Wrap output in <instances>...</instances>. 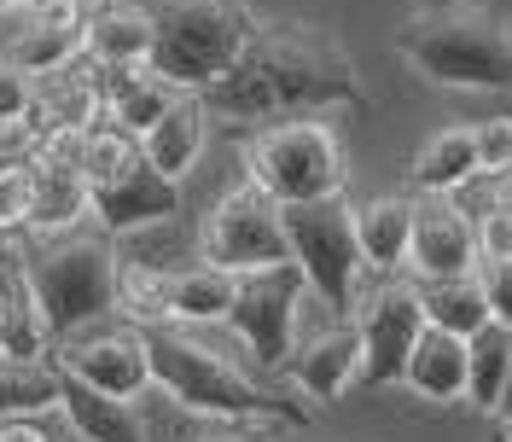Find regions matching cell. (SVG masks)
Listing matches in <instances>:
<instances>
[{
	"label": "cell",
	"instance_id": "obj_1",
	"mask_svg": "<svg viewBox=\"0 0 512 442\" xmlns=\"http://www.w3.org/2000/svg\"><path fill=\"white\" fill-rule=\"evenodd\" d=\"M210 117L222 123H280V117H326V111H367V88L355 59L332 30L309 18H268L256 24L245 53L204 88Z\"/></svg>",
	"mask_w": 512,
	"mask_h": 442
},
{
	"label": "cell",
	"instance_id": "obj_2",
	"mask_svg": "<svg viewBox=\"0 0 512 442\" xmlns=\"http://www.w3.org/2000/svg\"><path fill=\"white\" fill-rule=\"evenodd\" d=\"M146 355H152V390H163L175 408L222 425H309L315 408L291 402L286 390H268L245 367L192 338V326L158 320L146 326Z\"/></svg>",
	"mask_w": 512,
	"mask_h": 442
},
{
	"label": "cell",
	"instance_id": "obj_3",
	"mask_svg": "<svg viewBox=\"0 0 512 442\" xmlns=\"http://www.w3.org/2000/svg\"><path fill=\"white\" fill-rule=\"evenodd\" d=\"M390 47L431 88H466V94H507L512 88V24L489 0L414 6L396 24Z\"/></svg>",
	"mask_w": 512,
	"mask_h": 442
},
{
	"label": "cell",
	"instance_id": "obj_4",
	"mask_svg": "<svg viewBox=\"0 0 512 442\" xmlns=\"http://www.w3.org/2000/svg\"><path fill=\"white\" fill-rule=\"evenodd\" d=\"M24 256V274L35 285V303L47 315L53 344L99 326V320L117 315V239L105 227H70V233H47L35 239Z\"/></svg>",
	"mask_w": 512,
	"mask_h": 442
},
{
	"label": "cell",
	"instance_id": "obj_5",
	"mask_svg": "<svg viewBox=\"0 0 512 442\" xmlns=\"http://www.w3.org/2000/svg\"><path fill=\"white\" fill-rule=\"evenodd\" d=\"M140 6L152 18V70L192 94H204L262 24L245 0H140Z\"/></svg>",
	"mask_w": 512,
	"mask_h": 442
},
{
	"label": "cell",
	"instance_id": "obj_6",
	"mask_svg": "<svg viewBox=\"0 0 512 442\" xmlns=\"http://www.w3.org/2000/svg\"><path fill=\"white\" fill-rule=\"evenodd\" d=\"M245 175L274 204H315V198H338L350 187V158H344V140H338L332 123H320V117H280V123L251 128Z\"/></svg>",
	"mask_w": 512,
	"mask_h": 442
},
{
	"label": "cell",
	"instance_id": "obj_7",
	"mask_svg": "<svg viewBox=\"0 0 512 442\" xmlns=\"http://www.w3.org/2000/svg\"><path fill=\"white\" fill-rule=\"evenodd\" d=\"M286 210V245L291 262L303 268V280L332 315H355L361 303V239H355V204L338 198H315V204H280Z\"/></svg>",
	"mask_w": 512,
	"mask_h": 442
},
{
	"label": "cell",
	"instance_id": "obj_8",
	"mask_svg": "<svg viewBox=\"0 0 512 442\" xmlns=\"http://www.w3.org/2000/svg\"><path fill=\"white\" fill-rule=\"evenodd\" d=\"M198 256L216 262V268H227V274H251V268L291 262L286 210L245 175L239 187H227L222 198L204 210V221H198Z\"/></svg>",
	"mask_w": 512,
	"mask_h": 442
},
{
	"label": "cell",
	"instance_id": "obj_9",
	"mask_svg": "<svg viewBox=\"0 0 512 442\" xmlns=\"http://www.w3.org/2000/svg\"><path fill=\"white\" fill-rule=\"evenodd\" d=\"M309 297H315V291H309V280H303L297 262H274V268H251V274H239L227 326L239 332V344L251 349L256 367H268V373L286 367Z\"/></svg>",
	"mask_w": 512,
	"mask_h": 442
},
{
	"label": "cell",
	"instance_id": "obj_10",
	"mask_svg": "<svg viewBox=\"0 0 512 442\" xmlns=\"http://www.w3.org/2000/svg\"><path fill=\"white\" fill-rule=\"evenodd\" d=\"M53 361H59L70 379L94 384L105 396H123V402H140L152 390V355H146V326L134 320H99V326H82L53 344Z\"/></svg>",
	"mask_w": 512,
	"mask_h": 442
},
{
	"label": "cell",
	"instance_id": "obj_11",
	"mask_svg": "<svg viewBox=\"0 0 512 442\" xmlns=\"http://www.w3.org/2000/svg\"><path fill=\"white\" fill-rule=\"evenodd\" d=\"M355 326H361V373H355V384H367V390L402 384L408 355H414L419 332H425V309H419L414 280L373 285V297L355 303Z\"/></svg>",
	"mask_w": 512,
	"mask_h": 442
},
{
	"label": "cell",
	"instance_id": "obj_12",
	"mask_svg": "<svg viewBox=\"0 0 512 442\" xmlns=\"http://www.w3.org/2000/svg\"><path fill=\"white\" fill-rule=\"evenodd\" d=\"M88 204H94V221L123 239V233H140V227H158V221H175L181 216V181H169L163 169L146 163V152L117 169L111 181H94L88 187Z\"/></svg>",
	"mask_w": 512,
	"mask_h": 442
},
{
	"label": "cell",
	"instance_id": "obj_13",
	"mask_svg": "<svg viewBox=\"0 0 512 442\" xmlns=\"http://www.w3.org/2000/svg\"><path fill=\"white\" fill-rule=\"evenodd\" d=\"M478 268V227L466 210H454L448 192L414 198V239H408V280H448Z\"/></svg>",
	"mask_w": 512,
	"mask_h": 442
},
{
	"label": "cell",
	"instance_id": "obj_14",
	"mask_svg": "<svg viewBox=\"0 0 512 442\" xmlns=\"http://www.w3.org/2000/svg\"><path fill=\"white\" fill-rule=\"evenodd\" d=\"M280 373L297 384L303 402H315V408L320 402H338L355 384V373H361V326H355V315H332L326 332L297 338Z\"/></svg>",
	"mask_w": 512,
	"mask_h": 442
},
{
	"label": "cell",
	"instance_id": "obj_15",
	"mask_svg": "<svg viewBox=\"0 0 512 442\" xmlns=\"http://www.w3.org/2000/svg\"><path fill=\"white\" fill-rule=\"evenodd\" d=\"M105 117V99H99V64L82 53L64 70H47L35 76V105L18 134H30V146L41 134H59V128H94Z\"/></svg>",
	"mask_w": 512,
	"mask_h": 442
},
{
	"label": "cell",
	"instance_id": "obj_16",
	"mask_svg": "<svg viewBox=\"0 0 512 442\" xmlns=\"http://www.w3.org/2000/svg\"><path fill=\"white\" fill-rule=\"evenodd\" d=\"M24 30L12 35L6 59L24 64L30 76H47V70H64L88 53V12L82 6H64V0H35L24 6Z\"/></svg>",
	"mask_w": 512,
	"mask_h": 442
},
{
	"label": "cell",
	"instance_id": "obj_17",
	"mask_svg": "<svg viewBox=\"0 0 512 442\" xmlns=\"http://www.w3.org/2000/svg\"><path fill=\"white\" fill-rule=\"evenodd\" d=\"M204 140H210V105H204V94L187 88L158 123L140 134V152H146V163L163 169L169 181H187L192 169H198V158H204Z\"/></svg>",
	"mask_w": 512,
	"mask_h": 442
},
{
	"label": "cell",
	"instance_id": "obj_18",
	"mask_svg": "<svg viewBox=\"0 0 512 442\" xmlns=\"http://www.w3.org/2000/svg\"><path fill=\"white\" fill-rule=\"evenodd\" d=\"M402 384H408L414 396H425V402H443V408L448 402H466V384H472V349H466V338L425 320L414 355H408Z\"/></svg>",
	"mask_w": 512,
	"mask_h": 442
},
{
	"label": "cell",
	"instance_id": "obj_19",
	"mask_svg": "<svg viewBox=\"0 0 512 442\" xmlns=\"http://www.w3.org/2000/svg\"><path fill=\"white\" fill-rule=\"evenodd\" d=\"M187 88H175L169 76H158L152 64H117V70H99V99H105V123L128 128V134H146L163 111Z\"/></svg>",
	"mask_w": 512,
	"mask_h": 442
},
{
	"label": "cell",
	"instance_id": "obj_20",
	"mask_svg": "<svg viewBox=\"0 0 512 442\" xmlns=\"http://www.w3.org/2000/svg\"><path fill=\"white\" fill-rule=\"evenodd\" d=\"M355 239L367 274H408V239H414V198L408 192H384L355 204Z\"/></svg>",
	"mask_w": 512,
	"mask_h": 442
},
{
	"label": "cell",
	"instance_id": "obj_21",
	"mask_svg": "<svg viewBox=\"0 0 512 442\" xmlns=\"http://www.w3.org/2000/svg\"><path fill=\"white\" fill-rule=\"evenodd\" d=\"M59 413L70 419V431L82 442H146V425H140L134 402L105 396L94 384L70 379L64 367H59Z\"/></svg>",
	"mask_w": 512,
	"mask_h": 442
},
{
	"label": "cell",
	"instance_id": "obj_22",
	"mask_svg": "<svg viewBox=\"0 0 512 442\" xmlns=\"http://www.w3.org/2000/svg\"><path fill=\"white\" fill-rule=\"evenodd\" d=\"M88 59L99 70L152 64V18H146L140 0H99L88 12Z\"/></svg>",
	"mask_w": 512,
	"mask_h": 442
},
{
	"label": "cell",
	"instance_id": "obj_23",
	"mask_svg": "<svg viewBox=\"0 0 512 442\" xmlns=\"http://www.w3.org/2000/svg\"><path fill=\"white\" fill-rule=\"evenodd\" d=\"M233 291H239V274L192 256L187 268L169 274V320L175 326H216L233 309Z\"/></svg>",
	"mask_w": 512,
	"mask_h": 442
},
{
	"label": "cell",
	"instance_id": "obj_24",
	"mask_svg": "<svg viewBox=\"0 0 512 442\" xmlns=\"http://www.w3.org/2000/svg\"><path fill=\"white\" fill-rule=\"evenodd\" d=\"M59 408V361L47 355H0V425L41 419Z\"/></svg>",
	"mask_w": 512,
	"mask_h": 442
},
{
	"label": "cell",
	"instance_id": "obj_25",
	"mask_svg": "<svg viewBox=\"0 0 512 442\" xmlns=\"http://www.w3.org/2000/svg\"><path fill=\"white\" fill-rule=\"evenodd\" d=\"M419 291V309L431 326H443V332H460V338H472L489 326V297H483V280L478 268L472 274H448V280H414Z\"/></svg>",
	"mask_w": 512,
	"mask_h": 442
},
{
	"label": "cell",
	"instance_id": "obj_26",
	"mask_svg": "<svg viewBox=\"0 0 512 442\" xmlns=\"http://www.w3.org/2000/svg\"><path fill=\"white\" fill-rule=\"evenodd\" d=\"M466 175H478V134L472 128H443L431 134L408 163V181L419 192H454Z\"/></svg>",
	"mask_w": 512,
	"mask_h": 442
},
{
	"label": "cell",
	"instance_id": "obj_27",
	"mask_svg": "<svg viewBox=\"0 0 512 442\" xmlns=\"http://www.w3.org/2000/svg\"><path fill=\"white\" fill-rule=\"evenodd\" d=\"M466 349H472V384H466V402H472L478 413H495L501 384H507V373H512V326L489 320L483 332L466 338Z\"/></svg>",
	"mask_w": 512,
	"mask_h": 442
},
{
	"label": "cell",
	"instance_id": "obj_28",
	"mask_svg": "<svg viewBox=\"0 0 512 442\" xmlns=\"http://www.w3.org/2000/svg\"><path fill=\"white\" fill-rule=\"evenodd\" d=\"M35 210V163L30 158H0V233L24 239Z\"/></svg>",
	"mask_w": 512,
	"mask_h": 442
},
{
	"label": "cell",
	"instance_id": "obj_29",
	"mask_svg": "<svg viewBox=\"0 0 512 442\" xmlns=\"http://www.w3.org/2000/svg\"><path fill=\"white\" fill-rule=\"evenodd\" d=\"M35 105V76L0 53V134H18Z\"/></svg>",
	"mask_w": 512,
	"mask_h": 442
},
{
	"label": "cell",
	"instance_id": "obj_30",
	"mask_svg": "<svg viewBox=\"0 0 512 442\" xmlns=\"http://www.w3.org/2000/svg\"><path fill=\"white\" fill-rule=\"evenodd\" d=\"M472 134H478V169H483V175H501V169H512V117L472 123Z\"/></svg>",
	"mask_w": 512,
	"mask_h": 442
},
{
	"label": "cell",
	"instance_id": "obj_31",
	"mask_svg": "<svg viewBox=\"0 0 512 442\" xmlns=\"http://www.w3.org/2000/svg\"><path fill=\"white\" fill-rule=\"evenodd\" d=\"M472 227H478V262H507V256H512V210H507V204L483 210Z\"/></svg>",
	"mask_w": 512,
	"mask_h": 442
},
{
	"label": "cell",
	"instance_id": "obj_32",
	"mask_svg": "<svg viewBox=\"0 0 512 442\" xmlns=\"http://www.w3.org/2000/svg\"><path fill=\"white\" fill-rule=\"evenodd\" d=\"M478 280H483V297H489V315L512 326V256L507 262H478Z\"/></svg>",
	"mask_w": 512,
	"mask_h": 442
},
{
	"label": "cell",
	"instance_id": "obj_33",
	"mask_svg": "<svg viewBox=\"0 0 512 442\" xmlns=\"http://www.w3.org/2000/svg\"><path fill=\"white\" fill-rule=\"evenodd\" d=\"M0 442H47V431H41V419H6Z\"/></svg>",
	"mask_w": 512,
	"mask_h": 442
},
{
	"label": "cell",
	"instance_id": "obj_34",
	"mask_svg": "<svg viewBox=\"0 0 512 442\" xmlns=\"http://www.w3.org/2000/svg\"><path fill=\"white\" fill-rule=\"evenodd\" d=\"M489 419L512 425V373H507V384H501V402H495V413H489Z\"/></svg>",
	"mask_w": 512,
	"mask_h": 442
},
{
	"label": "cell",
	"instance_id": "obj_35",
	"mask_svg": "<svg viewBox=\"0 0 512 442\" xmlns=\"http://www.w3.org/2000/svg\"><path fill=\"white\" fill-rule=\"evenodd\" d=\"M495 204H507V210H512V169L495 175Z\"/></svg>",
	"mask_w": 512,
	"mask_h": 442
},
{
	"label": "cell",
	"instance_id": "obj_36",
	"mask_svg": "<svg viewBox=\"0 0 512 442\" xmlns=\"http://www.w3.org/2000/svg\"><path fill=\"white\" fill-rule=\"evenodd\" d=\"M198 442H256L251 431H216V437H198Z\"/></svg>",
	"mask_w": 512,
	"mask_h": 442
},
{
	"label": "cell",
	"instance_id": "obj_37",
	"mask_svg": "<svg viewBox=\"0 0 512 442\" xmlns=\"http://www.w3.org/2000/svg\"><path fill=\"white\" fill-rule=\"evenodd\" d=\"M24 6H35V0H0V12H24Z\"/></svg>",
	"mask_w": 512,
	"mask_h": 442
},
{
	"label": "cell",
	"instance_id": "obj_38",
	"mask_svg": "<svg viewBox=\"0 0 512 442\" xmlns=\"http://www.w3.org/2000/svg\"><path fill=\"white\" fill-rule=\"evenodd\" d=\"M0 320H6V268H0Z\"/></svg>",
	"mask_w": 512,
	"mask_h": 442
},
{
	"label": "cell",
	"instance_id": "obj_39",
	"mask_svg": "<svg viewBox=\"0 0 512 442\" xmlns=\"http://www.w3.org/2000/svg\"><path fill=\"white\" fill-rule=\"evenodd\" d=\"M64 6H82V12H94L99 0H64Z\"/></svg>",
	"mask_w": 512,
	"mask_h": 442
},
{
	"label": "cell",
	"instance_id": "obj_40",
	"mask_svg": "<svg viewBox=\"0 0 512 442\" xmlns=\"http://www.w3.org/2000/svg\"><path fill=\"white\" fill-rule=\"evenodd\" d=\"M489 442H512V437H507V431H501V425H495V431H489Z\"/></svg>",
	"mask_w": 512,
	"mask_h": 442
},
{
	"label": "cell",
	"instance_id": "obj_41",
	"mask_svg": "<svg viewBox=\"0 0 512 442\" xmlns=\"http://www.w3.org/2000/svg\"><path fill=\"white\" fill-rule=\"evenodd\" d=\"M6 245H12V239H6V233H0V251H6Z\"/></svg>",
	"mask_w": 512,
	"mask_h": 442
},
{
	"label": "cell",
	"instance_id": "obj_42",
	"mask_svg": "<svg viewBox=\"0 0 512 442\" xmlns=\"http://www.w3.org/2000/svg\"><path fill=\"white\" fill-rule=\"evenodd\" d=\"M495 425H501V419H495ZM501 431H507V437H512V425H501Z\"/></svg>",
	"mask_w": 512,
	"mask_h": 442
}]
</instances>
